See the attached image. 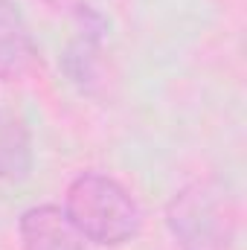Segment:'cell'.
<instances>
[{
	"label": "cell",
	"mask_w": 247,
	"mask_h": 250,
	"mask_svg": "<svg viewBox=\"0 0 247 250\" xmlns=\"http://www.w3.org/2000/svg\"><path fill=\"white\" fill-rule=\"evenodd\" d=\"M64 215L84 242L99 248H120L137 239L143 227V212L134 195L117 178L102 172H82L70 181Z\"/></svg>",
	"instance_id": "1"
},
{
	"label": "cell",
	"mask_w": 247,
	"mask_h": 250,
	"mask_svg": "<svg viewBox=\"0 0 247 250\" xmlns=\"http://www.w3.org/2000/svg\"><path fill=\"white\" fill-rule=\"evenodd\" d=\"M166 227L178 250H230L239 209L218 181H192L166 204Z\"/></svg>",
	"instance_id": "2"
},
{
	"label": "cell",
	"mask_w": 247,
	"mask_h": 250,
	"mask_svg": "<svg viewBox=\"0 0 247 250\" xmlns=\"http://www.w3.org/2000/svg\"><path fill=\"white\" fill-rule=\"evenodd\" d=\"M21 250H84V239L76 233L62 207L38 204L21 212L18 221Z\"/></svg>",
	"instance_id": "3"
},
{
	"label": "cell",
	"mask_w": 247,
	"mask_h": 250,
	"mask_svg": "<svg viewBox=\"0 0 247 250\" xmlns=\"http://www.w3.org/2000/svg\"><path fill=\"white\" fill-rule=\"evenodd\" d=\"M35 38L15 0H0V79H21L35 64Z\"/></svg>",
	"instance_id": "4"
},
{
	"label": "cell",
	"mask_w": 247,
	"mask_h": 250,
	"mask_svg": "<svg viewBox=\"0 0 247 250\" xmlns=\"http://www.w3.org/2000/svg\"><path fill=\"white\" fill-rule=\"evenodd\" d=\"M32 172V137L15 114H0V181H23Z\"/></svg>",
	"instance_id": "5"
},
{
	"label": "cell",
	"mask_w": 247,
	"mask_h": 250,
	"mask_svg": "<svg viewBox=\"0 0 247 250\" xmlns=\"http://www.w3.org/2000/svg\"><path fill=\"white\" fill-rule=\"evenodd\" d=\"M44 3H50V6H56V9H82V0H44Z\"/></svg>",
	"instance_id": "6"
}]
</instances>
